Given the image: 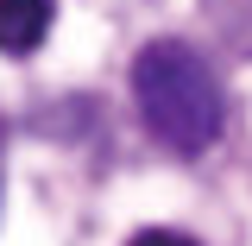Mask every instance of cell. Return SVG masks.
<instances>
[{"label": "cell", "mask_w": 252, "mask_h": 246, "mask_svg": "<svg viewBox=\"0 0 252 246\" xmlns=\"http://www.w3.org/2000/svg\"><path fill=\"white\" fill-rule=\"evenodd\" d=\"M132 107L170 158H202L227 126V89L189 38H152L132 57Z\"/></svg>", "instance_id": "6da1fadb"}, {"label": "cell", "mask_w": 252, "mask_h": 246, "mask_svg": "<svg viewBox=\"0 0 252 246\" xmlns=\"http://www.w3.org/2000/svg\"><path fill=\"white\" fill-rule=\"evenodd\" d=\"M57 26V0H0V57H32Z\"/></svg>", "instance_id": "7a4b0ae2"}, {"label": "cell", "mask_w": 252, "mask_h": 246, "mask_svg": "<svg viewBox=\"0 0 252 246\" xmlns=\"http://www.w3.org/2000/svg\"><path fill=\"white\" fill-rule=\"evenodd\" d=\"M202 32L227 57H252V0H202Z\"/></svg>", "instance_id": "3957f363"}, {"label": "cell", "mask_w": 252, "mask_h": 246, "mask_svg": "<svg viewBox=\"0 0 252 246\" xmlns=\"http://www.w3.org/2000/svg\"><path fill=\"white\" fill-rule=\"evenodd\" d=\"M126 246H202V240H189V234H177V227H139Z\"/></svg>", "instance_id": "277c9868"}, {"label": "cell", "mask_w": 252, "mask_h": 246, "mask_svg": "<svg viewBox=\"0 0 252 246\" xmlns=\"http://www.w3.org/2000/svg\"><path fill=\"white\" fill-rule=\"evenodd\" d=\"M0 133H6V126H0Z\"/></svg>", "instance_id": "5b68a950"}]
</instances>
